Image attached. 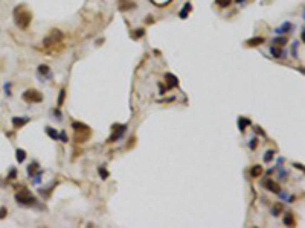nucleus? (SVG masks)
I'll list each match as a JSON object with an SVG mask.
<instances>
[{
    "label": "nucleus",
    "mask_w": 305,
    "mask_h": 228,
    "mask_svg": "<svg viewBox=\"0 0 305 228\" xmlns=\"http://www.w3.org/2000/svg\"><path fill=\"white\" fill-rule=\"evenodd\" d=\"M46 132L49 134V137H50V138H54V140H57V138H58V134H57V131H54V129H52V128H49V126L46 128Z\"/></svg>",
    "instance_id": "obj_16"
},
{
    "label": "nucleus",
    "mask_w": 305,
    "mask_h": 228,
    "mask_svg": "<svg viewBox=\"0 0 305 228\" xmlns=\"http://www.w3.org/2000/svg\"><path fill=\"white\" fill-rule=\"evenodd\" d=\"M238 122H240V129L241 131H244V128L247 125H250V120H247V119H238Z\"/></svg>",
    "instance_id": "obj_17"
},
{
    "label": "nucleus",
    "mask_w": 305,
    "mask_h": 228,
    "mask_svg": "<svg viewBox=\"0 0 305 228\" xmlns=\"http://www.w3.org/2000/svg\"><path fill=\"white\" fill-rule=\"evenodd\" d=\"M15 158L18 163H23L24 158H26V152H24L23 149H17V152H15Z\"/></svg>",
    "instance_id": "obj_13"
},
{
    "label": "nucleus",
    "mask_w": 305,
    "mask_h": 228,
    "mask_svg": "<svg viewBox=\"0 0 305 228\" xmlns=\"http://www.w3.org/2000/svg\"><path fill=\"white\" fill-rule=\"evenodd\" d=\"M284 224L287 225V227H294L296 225V221H294V216L292 211H288L285 216H284Z\"/></svg>",
    "instance_id": "obj_9"
},
{
    "label": "nucleus",
    "mask_w": 305,
    "mask_h": 228,
    "mask_svg": "<svg viewBox=\"0 0 305 228\" xmlns=\"http://www.w3.org/2000/svg\"><path fill=\"white\" fill-rule=\"evenodd\" d=\"M136 32H137V35H141V37H142V35H143V29H137Z\"/></svg>",
    "instance_id": "obj_30"
},
{
    "label": "nucleus",
    "mask_w": 305,
    "mask_h": 228,
    "mask_svg": "<svg viewBox=\"0 0 305 228\" xmlns=\"http://www.w3.org/2000/svg\"><path fill=\"white\" fill-rule=\"evenodd\" d=\"M6 215H8V210H6L5 207H2V208H0V219H3Z\"/></svg>",
    "instance_id": "obj_26"
},
{
    "label": "nucleus",
    "mask_w": 305,
    "mask_h": 228,
    "mask_svg": "<svg viewBox=\"0 0 305 228\" xmlns=\"http://www.w3.org/2000/svg\"><path fill=\"white\" fill-rule=\"evenodd\" d=\"M23 6H17V9H15V24L18 26V27H22V29H26L28 26H29V23L32 20V14L29 11H24L22 9Z\"/></svg>",
    "instance_id": "obj_1"
},
{
    "label": "nucleus",
    "mask_w": 305,
    "mask_h": 228,
    "mask_svg": "<svg viewBox=\"0 0 305 228\" xmlns=\"http://www.w3.org/2000/svg\"><path fill=\"white\" fill-rule=\"evenodd\" d=\"M282 210H284V205L281 202H276V204L273 205V210H271L273 211V216H279L282 213Z\"/></svg>",
    "instance_id": "obj_12"
},
{
    "label": "nucleus",
    "mask_w": 305,
    "mask_h": 228,
    "mask_svg": "<svg viewBox=\"0 0 305 228\" xmlns=\"http://www.w3.org/2000/svg\"><path fill=\"white\" fill-rule=\"evenodd\" d=\"M89 137H90V128H89V129L75 131V141H76V143H84L85 140H89Z\"/></svg>",
    "instance_id": "obj_5"
},
{
    "label": "nucleus",
    "mask_w": 305,
    "mask_h": 228,
    "mask_svg": "<svg viewBox=\"0 0 305 228\" xmlns=\"http://www.w3.org/2000/svg\"><path fill=\"white\" fill-rule=\"evenodd\" d=\"M28 122H29V117H14L12 119V125L15 128H20V126L26 125Z\"/></svg>",
    "instance_id": "obj_8"
},
{
    "label": "nucleus",
    "mask_w": 305,
    "mask_h": 228,
    "mask_svg": "<svg viewBox=\"0 0 305 228\" xmlns=\"http://www.w3.org/2000/svg\"><path fill=\"white\" fill-rule=\"evenodd\" d=\"M250 148H252V149L256 148V138H253V140H252V143H250Z\"/></svg>",
    "instance_id": "obj_28"
},
{
    "label": "nucleus",
    "mask_w": 305,
    "mask_h": 228,
    "mask_svg": "<svg viewBox=\"0 0 305 228\" xmlns=\"http://www.w3.org/2000/svg\"><path fill=\"white\" fill-rule=\"evenodd\" d=\"M266 40L262 38V37H255V38H250L249 41H247V46H250V47H255V46H259L262 44Z\"/></svg>",
    "instance_id": "obj_10"
},
{
    "label": "nucleus",
    "mask_w": 305,
    "mask_h": 228,
    "mask_svg": "<svg viewBox=\"0 0 305 228\" xmlns=\"http://www.w3.org/2000/svg\"><path fill=\"white\" fill-rule=\"evenodd\" d=\"M230 2H232V0H215V3H217L218 6H221V8L229 6V5H230Z\"/></svg>",
    "instance_id": "obj_20"
},
{
    "label": "nucleus",
    "mask_w": 305,
    "mask_h": 228,
    "mask_svg": "<svg viewBox=\"0 0 305 228\" xmlns=\"http://www.w3.org/2000/svg\"><path fill=\"white\" fill-rule=\"evenodd\" d=\"M15 199H17V202H20V204H23V205H34L37 202L35 198L31 195V192H28V190H22V192L15 193Z\"/></svg>",
    "instance_id": "obj_3"
},
{
    "label": "nucleus",
    "mask_w": 305,
    "mask_h": 228,
    "mask_svg": "<svg viewBox=\"0 0 305 228\" xmlns=\"http://www.w3.org/2000/svg\"><path fill=\"white\" fill-rule=\"evenodd\" d=\"M165 79H166V82H168V87H169V88L176 87L177 84H178V79H177V76H174L173 73H166V75H165Z\"/></svg>",
    "instance_id": "obj_7"
},
{
    "label": "nucleus",
    "mask_w": 305,
    "mask_h": 228,
    "mask_svg": "<svg viewBox=\"0 0 305 228\" xmlns=\"http://www.w3.org/2000/svg\"><path fill=\"white\" fill-rule=\"evenodd\" d=\"M250 175L253 176V178H258L259 175H262V166H253L252 169H250Z\"/></svg>",
    "instance_id": "obj_11"
},
{
    "label": "nucleus",
    "mask_w": 305,
    "mask_h": 228,
    "mask_svg": "<svg viewBox=\"0 0 305 228\" xmlns=\"http://www.w3.org/2000/svg\"><path fill=\"white\" fill-rule=\"evenodd\" d=\"M99 175L102 176V180H106L107 176H108V172H107L106 169H99Z\"/></svg>",
    "instance_id": "obj_27"
},
{
    "label": "nucleus",
    "mask_w": 305,
    "mask_h": 228,
    "mask_svg": "<svg viewBox=\"0 0 305 228\" xmlns=\"http://www.w3.org/2000/svg\"><path fill=\"white\" fill-rule=\"evenodd\" d=\"M23 101L31 102V103H37V102H41L43 101V96H41L40 91H37V90H26L23 93Z\"/></svg>",
    "instance_id": "obj_4"
},
{
    "label": "nucleus",
    "mask_w": 305,
    "mask_h": 228,
    "mask_svg": "<svg viewBox=\"0 0 305 228\" xmlns=\"http://www.w3.org/2000/svg\"><path fill=\"white\" fill-rule=\"evenodd\" d=\"M273 154H275L273 151H267L266 152V157H264V161H270V160L273 158Z\"/></svg>",
    "instance_id": "obj_23"
},
{
    "label": "nucleus",
    "mask_w": 305,
    "mask_h": 228,
    "mask_svg": "<svg viewBox=\"0 0 305 228\" xmlns=\"http://www.w3.org/2000/svg\"><path fill=\"white\" fill-rule=\"evenodd\" d=\"M188 11H191V3H186V5L183 6V11L180 12V17H182V18H185V17H186V14H188Z\"/></svg>",
    "instance_id": "obj_18"
},
{
    "label": "nucleus",
    "mask_w": 305,
    "mask_h": 228,
    "mask_svg": "<svg viewBox=\"0 0 305 228\" xmlns=\"http://www.w3.org/2000/svg\"><path fill=\"white\" fill-rule=\"evenodd\" d=\"M72 128H73L75 131H80V129H89V126H87V125H84V123H78V122H75V123L72 125Z\"/></svg>",
    "instance_id": "obj_15"
},
{
    "label": "nucleus",
    "mask_w": 305,
    "mask_h": 228,
    "mask_svg": "<svg viewBox=\"0 0 305 228\" xmlns=\"http://www.w3.org/2000/svg\"><path fill=\"white\" fill-rule=\"evenodd\" d=\"M264 184V187L270 190V192H273V193H279L281 192V187H279V184L278 182H275L273 180H266V181L262 182Z\"/></svg>",
    "instance_id": "obj_6"
},
{
    "label": "nucleus",
    "mask_w": 305,
    "mask_h": 228,
    "mask_svg": "<svg viewBox=\"0 0 305 228\" xmlns=\"http://www.w3.org/2000/svg\"><path fill=\"white\" fill-rule=\"evenodd\" d=\"M61 140H63L64 143H67V137H66V134H64V132H61Z\"/></svg>",
    "instance_id": "obj_29"
},
{
    "label": "nucleus",
    "mask_w": 305,
    "mask_h": 228,
    "mask_svg": "<svg viewBox=\"0 0 305 228\" xmlns=\"http://www.w3.org/2000/svg\"><path fill=\"white\" fill-rule=\"evenodd\" d=\"M61 40H63V34L59 32L58 29H54V31H50V34L44 38L43 46H44V49H46V50H49L50 47H55L57 44H59V43H61Z\"/></svg>",
    "instance_id": "obj_2"
},
{
    "label": "nucleus",
    "mask_w": 305,
    "mask_h": 228,
    "mask_svg": "<svg viewBox=\"0 0 305 228\" xmlns=\"http://www.w3.org/2000/svg\"><path fill=\"white\" fill-rule=\"evenodd\" d=\"M64 96H66V91L61 90V91H59V97H58V107L63 105V102H64Z\"/></svg>",
    "instance_id": "obj_22"
},
{
    "label": "nucleus",
    "mask_w": 305,
    "mask_h": 228,
    "mask_svg": "<svg viewBox=\"0 0 305 228\" xmlns=\"http://www.w3.org/2000/svg\"><path fill=\"white\" fill-rule=\"evenodd\" d=\"M271 53H273V57H276V58H284L285 55H284V52H282L279 47H271Z\"/></svg>",
    "instance_id": "obj_14"
},
{
    "label": "nucleus",
    "mask_w": 305,
    "mask_h": 228,
    "mask_svg": "<svg viewBox=\"0 0 305 228\" xmlns=\"http://www.w3.org/2000/svg\"><path fill=\"white\" fill-rule=\"evenodd\" d=\"M35 171H37V164H35V163H34V164H31V166L28 167V173H29V175H32Z\"/></svg>",
    "instance_id": "obj_25"
},
{
    "label": "nucleus",
    "mask_w": 305,
    "mask_h": 228,
    "mask_svg": "<svg viewBox=\"0 0 305 228\" xmlns=\"http://www.w3.org/2000/svg\"><path fill=\"white\" fill-rule=\"evenodd\" d=\"M288 29H292V24H290V23H285L282 27H279V29H278V32H282V31H288Z\"/></svg>",
    "instance_id": "obj_24"
},
{
    "label": "nucleus",
    "mask_w": 305,
    "mask_h": 228,
    "mask_svg": "<svg viewBox=\"0 0 305 228\" xmlns=\"http://www.w3.org/2000/svg\"><path fill=\"white\" fill-rule=\"evenodd\" d=\"M38 73L40 75H49V67L47 66H40L38 67Z\"/></svg>",
    "instance_id": "obj_21"
},
{
    "label": "nucleus",
    "mask_w": 305,
    "mask_h": 228,
    "mask_svg": "<svg viewBox=\"0 0 305 228\" xmlns=\"http://www.w3.org/2000/svg\"><path fill=\"white\" fill-rule=\"evenodd\" d=\"M273 44H278V46L287 44V38H285V37H279V38H276V40L273 41Z\"/></svg>",
    "instance_id": "obj_19"
}]
</instances>
